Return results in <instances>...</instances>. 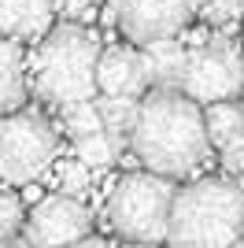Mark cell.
Returning a JSON list of instances; mask_svg holds the SVG:
<instances>
[{"instance_id":"cell-1","label":"cell","mask_w":244,"mask_h":248,"mask_svg":"<svg viewBox=\"0 0 244 248\" xmlns=\"http://www.w3.org/2000/svg\"><path fill=\"white\" fill-rule=\"evenodd\" d=\"M130 148L155 174H193L196 167L207 163V152H211L200 104L189 100L182 89H155L152 96L137 104L130 126Z\"/></svg>"},{"instance_id":"cell-2","label":"cell","mask_w":244,"mask_h":248,"mask_svg":"<svg viewBox=\"0 0 244 248\" xmlns=\"http://www.w3.org/2000/svg\"><path fill=\"white\" fill-rule=\"evenodd\" d=\"M244 233V189L222 178H200L174 193L167 241L174 245H233Z\"/></svg>"},{"instance_id":"cell-3","label":"cell","mask_w":244,"mask_h":248,"mask_svg":"<svg viewBox=\"0 0 244 248\" xmlns=\"http://www.w3.org/2000/svg\"><path fill=\"white\" fill-rule=\"evenodd\" d=\"M96 56L100 41L81 22H63L48 33L33 63V85L48 108H67L96 96Z\"/></svg>"},{"instance_id":"cell-4","label":"cell","mask_w":244,"mask_h":248,"mask_svg":"<svg viewBox=\"0 0 244 248\" xmlns=\"http://www.w3.org/2000/svg\"><path fill=\"white\" fill-rule=\"evenodd\" d=\"M174 186L167 174H126L107 197V222L130 241H167Z\"/></svg>"},{"instance_id":"cell-5","label":"cell","mask_w":244,"mask_h":248,"mask_svg":"<svg viewBox=\"0 0 244 248\" xmlns=\"http://www.w3.org/2000/svg\"><path fill=\"white\" fill-rule=\"evenodd\" d=\"M56 159V126L33 111L0 115V178L11 186L37 182Z\"/></svg>"},{"instance_id":"cell-6","label":"cell","mask_w":244,"mask_h":248,"mask_svg":"<svg viewBox=\"0 0 244 248\" xmlns=\"http://www.w3.org/2000/svg\"><path fill=\"white\" fill-rule=\"evenodd\" d=\"M189 100L214 104V100H233L244 89V67L237 56V45L229 33H211L203 48H193L185 56V71L178 82Z\"/></svg>"},{"instance_id":"cell-7","label":"cell","mask_w":244,"mask_h":248,"mask_svg":"<svg viewBox=\"0 0 244 248\" xmlns=\"http://www.w3.org/2000/svg\"><path fill=\"white\" fill-rule=\"evenodd\" d=\"M26 222V241L30 245H74L92 230V211L81 204V197H41L33 204Z\"/></svg>"},{"instance_id":"cell-8","label":"cell","mask_w":244,"mask_h":248,"mask_svg":"<svg viewBox=\"0 0 244 248\" xmlns=\"http://www.w3.org/2000/svg\"><path fill=\"white\" fill-rule=\"evenodd\" d=\"M111 8L119 30L137 45L178 33L193 15L189 0H111Z\"/></svg>"},{"instance_id":"cell-9","label":"cell","mask_w":244,"mask_h":248,"mask_svg":"<svg viewBox=\"0 0 244 248\" xmlns=\"http://www.w3.org/2000/svg\"><path fill=\"white\" fill-rule=\"evenodd\" d=\"M148 85L141 52L133 48H107L96 56V93H122V96H141Z\"/></svg>"},{"instance_id":"cell-10","label":"cell","mask_w":244,"mask_h":248,"mask_svg":"<svg viewBox=\"0 0 244 248\" xmlns=\"http://www.w3.org/2000/svg\"><path fill=\"white\" fill-rule=\"evenodd\" d=\"M52 22H56L52 0H0V37L33 41L52 30Z\"/></svg>"},{"instance_id":"cell-11","label":"cell","mask_w":244,"mask_h":248,"mask_svg":"<svg viewBox=\"0 0 244 248\" xmlns=\"http://www.w3.org/2000/svg\"><path fill=\"white\" fill-rule=\"evenodd\" d=\"M185 45L178 41V33H167V37H152V41L141 45V63L144 74H148V85L155 89H178L185 71Z\"/></svg>"},{"instance_id":"cell-12","label":"cell","mask_w":244,"mask_h":248,"mask_svg":"<svg viewBox=\"0 0 244 248\" xmlns=\"http://www.w3.org/2000/svg\"><path fill=\"white\" fill-rule=\"evenodd\" d=\"M26 100V60L15 37H0V115L22 108Z\"/></svg>"},{"instance_id":"cell-13","label":"cell","mask_w":244,"mask_h":248,"mask_svg":"<svg viewBox=\"0 0 244 248\" xmlns=\"http://www.w3.org/2000/svg\"><path fill=\"white\" fill-rule=\"evenodd\" d=\"M203 130H207V141L211 148H226L244 137V108L233 100H214L203 115Z\"/></svg>"},{"instance_id":"cell-14","label":"cell","mask_w":244,"mask_h":248,"mask_svg":"<svg viewBox=\"0 0 244 248\" xmlns=\"http://www.w3.org/2000/svg\"><path fill=\"white\" fill-rule=\"evenodd\" d=\"M122 152V137L107 134V130H96V134H85L74 141V155H78L81 163L89 167V170H104V167H111Z\"/></svg>"},{"instance_id":"cell-15","label":"cell","mask_w":244,"mask_h":248,"mask_svg":"<svg viewBox=\"0 0 244 248\" xmlns=\"http://www.w3.org/2000/svg\"><path fill=\"white\" fill-rule=\"evenodd\" d=\"M92 104H96V111H100V123L107 134L122 137L130 134L133 126V115H137V96H122V93H104L100 100L92 96Z\"/></svg>"},{"instance_id":"cell-16","label":"cell","mask_w":244,"mask_h":248,"mask_svg":"<svg viewBox=\"0 0 244 248\" xmlns=\"http://www.w3.org/2000/svg\"><path fill=\"white\" fill-rule=\"evenodd\" d=\"M63 111V134L67 137H85V134H96V130H104L100 123V111H96V104L92 100H78V104H67V108H60Z\"/></svg>"},{"instance_id":"cell-17","label":"cell","mask_w":244,"mask_h":248,"mask_svg":"<svg viewBox=\"0 0 244 248\" xmlns=\"http://www.w3.org/2000/svg\"><path fill=\"white\" fill-rule=\"evenodd\" d=\"M52 163H56V159H52ZM56 189L67 193V197H85L92 189V170L81 163L78 155L60 159V163H56Z\"/></svg>"},{"instance_id":"cell-18","label":"cell","mask_w":244,"mask_h":248,"mask_svg":"<svg viewBox=\"0 0 244 248\" xmlns=\"http://www.w3.org/2000/svg\"><path fill=\"white\" fill-rule=\"evenodd\" d=\"M196 15H200L203 22L218 26V30L233 33V26L241 22V15H244V4H241V0H203L200 8H196Z\"/></svg>"},{"instance_id":"cell-19","label":"cell","mask_w":244,"mask_h":248,"mask_svg":"<svg viewBox=\"0 0 244 248\" xmlns=\"http://www.w3.org/2000/svg\"><path fill=\"white\" fill-rule=\"evenodd\" d=\"M22 226V200L15 193H0V241L15 237Z\"/></svg>"},{"instance_id":"cell-20","label":"cell","mask_w":244,"mask_h":248,"mask_svg":"<svg viewBox=\"0 0 244 248\" xmlns=\"http://www.w3.org/2000/svg\"><path fill=\"white\" fill-rule=\"evenodd\" d=\"M218 152H222V167L229 174H241L244 170V137L233 141V145H226V148H218Z\"/></svg>"},{"instance_id":"cell-21","label":"cell","mask_w":244,"mask_h":248,"mask_svg":"<svg viewBox=\"0 0 244 248\" xmlns=\"http://www.w3.org/2000/svg\"><path fill=\"white\" fill-rule=\"evenodd\" d=\"M207 37H211V33L203 30V26H196V30H178V41L185 45V52H193V48H203V45H207Z\"/></svg>"},{"instance_id":"cell-22","label":"cell","mask_w":244,"mask_h":248,"mask_svg":"<svg viewBox=\"0 0 244 248\" xmlns=\"http://www.w3.org/2000/svg\"><path fill=\"white\" fill-rule=\"evenodd\" d=\"M200 4H203V0H189V8H193V11H196V8H200Z\"/></svg>"},{"instance_id":"cell-23","label":"cell","mask_w":244,"mask_h":248,"mask_svg":"<svg viewBox=\"0 0 244 248\" xmlns=\"http://www.w3.org/2000/svg\"><path fill=\"white\" fill-rule=\"evenodd\" d=\"M237 56H241V67H244V45H241V48H237Z\"/></svg>"},{"instance_id":"cell-24","label":"cell","mask_w":244,"mask_h":248,"mask_svg":"<svg viewBox=\"0 0 244 248\" xmlns=\"http://www.w3.org/2000/svg\"><path fill=\"white\" fill-rule=\"evenodd\" d=\"M241 4H244V0H241Z\"/></svg>"},{"instance_id":"cell-25","label":"cell","mask_w":244,"mask_h":248,"mask_svg":"<svg viewBox=\"0 0 244 248\" xmlns=\"http://www.w3.org/2000/svg\"><path fill=\"white\" fill-rule=\"evenodd\" d=\"M241 19H244V15H241Z\"/></svg>"}]
</instances>
